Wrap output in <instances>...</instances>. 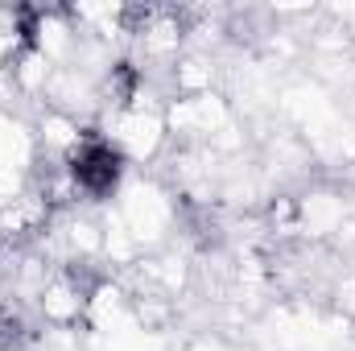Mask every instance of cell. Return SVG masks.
Listing matches in <instances>:
<instances>
[{
    "mask_svg": "<svg viewBox=\"0 0 355 351\" xmlns=\"http://www.w3.org/2000/svg\"><path fill=\"white\" fill-rule=\"evenodd\" d=\"M71 182L75 190H83L91 198H107L116 186H120V174H124V157L112 141L103 137H83L71 153Z\"/></svg>",
    "mask_w": 355,
    "mask_h": 351,
    "instance_id": "obj_1",
    "label": "cell"
},
{
    "mask_svg": "<svg viewBox=\"0 0 355 351\" xmlns=\"http://www.w3.org/2000/svg\"><path fill=\"white\" fill-rule=\"evenodd\" d=\"M21 335V318L12 314V306H0V339H17Z\"/></svg>",
    "mask_w": 355,
    "mask_h": 351,
    "instance_id": "obj_2",
    "label": "cell"
}]
</instances>
